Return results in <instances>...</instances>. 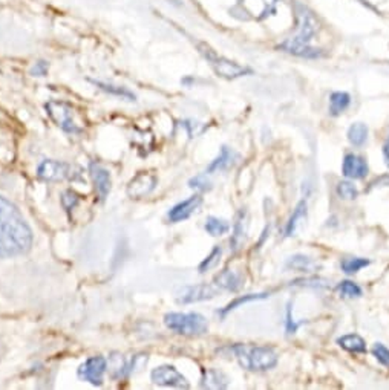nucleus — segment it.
Listing matches in <instances>:
<instances>
[{
    "instance_id": "f257e3e1",
    "label": "nucleus",
    "mask_w": 389,
    "mask_h": 390,
    "mask_svg": "<svg viewBox=\"0 0 389 390\" xmlns=\"http://www.w3.org/2000/svg\"><path fill=\"white\" fill-rule=\"evenodd\" d=\"M32 245V232L19 208L0 196V257H16L28 253Z\"/></svg>"
},
{
    "instance_id": "f03ea898",
    "label": "nucleus",
    "mask_w": 389,
    "mask_h": 390,
    "mask_svg": "<svg viewBox=\"0 0 389 390\" xmlns=\"http://www.w3.org/2000/svg\"><path fill=\"white\" fill-rule=\"evenodd\" d=\"M296 17H297V34L293 39H288L279 46L288 54L297 55V57H307V59H317L321 57V50L311 46V40L317 32V20L315 16L305 8L303 5L296 3L295 5Z\"/></svg>"
},
{
    "instance_id": "7ed1b4c3",
    "label": "nucleus",
    "mask_w": 389,
    "mask_h": 390,
    "mask_svg": "<svg viewBox=\"0 0 389 390\" xmlns=\"http://www.w3.org/2000/svg\"><path fill=\"white\" fill-rule=\"evenodd\" d=\"M241 367L252 372H266L277 365V353L268 346L235 345L232 347Z\"/></svg>"
},
{
    "instance_id": "20e7f679",
    "label": "nucleus",
    "mask_w": 389,
    "mask_h": 390,
    "mask_svg": "<svg viewBox=\"0 0 389 390\" xmlns=\"http://www.w3.org/2000/svg\"><path fill=\"white\" fill-rule=\"evenodd\" d=\"M164 323L170 331L186 337H198L208 331L207 320L197 312H170L164 317Z\"/></svg>"
},
{
    "instance_id": "39448f33",
    "label": "nucleus",
    "mask_w": 389,
    "mask_h": 390,
    "mask_svg": "<svg viewBox=\"0 0 389 390\" xmlns=\"http://www.w3.org/2000/svg\"><path fill=\"white\" fill-rule=\"evenodd\" d=\"M198 50L201 52V55L207 60V63L210 65V68L215 71V74L222 76L226 80H235L239 79V76H246V75H252L253 71L247 66L238 65L236 61L228 60L226 57H222L217 51L213 50L206 43H199Z\"/></svg>"
},
{
    "instance_id": "423d86ee",
    "label": "nucleus",
    "mask_w": 389,
    "mask_h": 390,
    "mask_svg": "<svg viewBox=\"0 0 389 390\" xmlns=\"http://www.w3.org/2000/svg\"><path fill=\"white\" fill-rule=\"evenodd\" d=\"M46 112L51 116V120L57 124V126L68 132V134H80L81 129L74 121V109L65 101H48L46 103Z\"/></svg>"
},
{
    "instance_id": "0eeeda50",
    "label": "nucleus",
    "mask_w": 389,
    "mask_h": 390,
    "mask_svg": "<svg viewBox=\"0 0 389 390\" xmlns=\"http://www.w3.org/2000/svg\"><path fill=\"white\" fill-rule=\"evenodd\" d=\"M150 380L158 386L175 387V389H189L190 384L184 375L178 371L175 366L163 365L155 367L150 373Z\"/></svg>"
},
{
    "instance_id": "6e6552de",
    "label": "nucleus",
    "mask_w": 389,
    "mask_h": 390,
    "mask_svg": "<svg viewBox=\"0 0 389 390\" xmlns=\"http://www.w3.org/2000/svg\"><path fill=\"white\" fill-rule=\"evenodd\" d=\"M37 175L40 179L48 181V183H57V181L65 179H75L74 176V167L66 163L52 161V159H46L41 163L37 169Z\"/></svg>"
},
{
    "instance_id": "1a4fd4ad",
    "label": "nucleus",
    "mask_w": 389,
    "mask_h": 390,
    "mask_svg": "<svg viewBox=\"0 0 389 390\" xmlns=\"http://www.w3.org/2000/svg\"><path fill=\"white\" fill-rule=\"evenodd\" d=\"M106 369H108L106 358H103V357H100V355H97V357L88 358L85 363L80 366L79 377L83 381L91 382L92 386H101Z\"/></svg>"
},
{
    "instance_id": "9d476101",
    "label": "nucleus",
    "mask_w": 389,
    "mask_h": 390,
    "mask_svg": "<svg viewBox=\"0 0 389 390\" xmlns=\"http://www.w3.org/2000/svg\"><path fill=\"white\" fill-rule=\"evenodd\" d=\"M219 288L217 285H192V287H186L181 289L178 296V302L183 305L198 303L204 300H210V298L217 297Z\"/></svg>"
},
{
    "instance_id": "9b49d317",
    "label": "nucleus",
    "mask_w": 389,
    "mask_h": 390,
    "mask_svg": "<svg viewBox=\"0 0 389 390\" xmlns=\"http://www.w3.org/2000/svg\"><path fill=\"white\" fill-rule=\"evenodd\" d=\"M157 176L150 175V173L141 172L138 173L135 178L130 179V183L128 184V194L132 199H141L144 196H148L152 192L155 190L157 187Z\"/></svg>"
},
{
    "instance_id": "f8f14e48",
    "label": "nucleus",
    "mask_w": 389,
    "mask_h": 390,
    "mask_svg": "<svg viewBox=\"0 0 389 390\" xmlns=\"http://www.w3.org/2000/svg\"><path fill=\"white\" fill-rule=\"evenodd\" d=\"M370 167L366 159L356 153H346L342 163V173L348 179H363L366 178Z\"/></svg>"
},
{
    "instance_id": "ddd939ff",
    "label": "nucleus",
    "mask_w": 389,
    "mask_h": 390,
    "mask_svg": "<svg viewBox=\"0 0 389 390\" xmlns=\"http://www.w3.org/2000/svg\"><path fill=\"white\" fill-rule=\"evenodd\" d=\"M201 204H203V198H201L199 194H194V196H190L189 199L179 202V204H177L169 212V220L172 224H178V222L189 219L190 216L201 207Z\"/></svg>"
},
{
    "instance_id": "4468645a",
    "label": "nucleus",
    "mask_w": 389,
    "mask_h": 390,
    "mask_svg": "<svg viewBox=\"0 0 389 390\" xmlns=\"http://www.w3.org/2000/svg\"><path fill=\"white\" fill-rule=\"evenodd\" d=\"M247 232H248V212H247V208H241L238 214H236L233 234L230 239V248L233 253H238L242 248V245L246 243Z\"/></svg>"
},
{
    "instance_id": "2eb2a0df",
    "label": "nucleus",
    "mask_w": 389,
    "mask_h": 390,
    "mask_svg": "<svg viewBox=\"0 0 389 390\" xmlns=\"http://www.w3.org/2000/svg\"><path fill=\"white\" fill-rule=\"evenodd\" d=\"M89 173H91V178L94 181L95 192L99 194V198L104 201L108 198V194L110 192V185H112V181H110V173L104 169V167L92 163L89 165Z\"/></svg>"
},
{
    "instance_id": "dca6fc26",
    "label": "nucleus",
    "mask_w": 389,
    "mask_h": 390,
    "mask_svg": "<svg viewBox=\"0 0 389 390\" xmlns=\"http://www.w3.org/2000/svg\"><path fill=\"white\" fill-rule=\"evenodd\" d=\"M308 218V204L307 201H301L297 202V205L295 208L293 214L290 216V219L287 222V227H286V236L287 238H293L299 233V229H301L305 222H307Z\"/></svg>"
},
{
    "instance_id": "f3484780",
    "label": "nucleus",
    "mask_w": 389,
    "mask_h": 390,
    "mask_svg": "<svg viewBox=\"0 0 389 390\" xmlns=\"http://www.w3.org/2000/svg\"><path fill=\"white\" fill-rule=\"evenodd\" d=\"M239 159V155L236 153L235 150L232 149H228L227 145H224V147L221 149L219 152V155L213 159V161L210 163V165L207 167V170L206 173H215V172H226L230 169V167H233L236 164V161Z\"/></svg>"
},
{
    "instance_id": "a211bd4d",
    "label": "nucleus",
    "mask_w": 389,
    "mask_h": 390,
    "mask_svg": "<svg viewBox=\"0 0 389 390\" xmlns=\"http://www.w3.org/2000/svg\"><path fill=\"white\" fill-rule=\"evenodd\" d=\"M201 387L212 389V390H222L228 387V378L224 372L218 369H206L201 378Z\"/></svg>"
},
{
    "instance_id": "6ab92c4d",
    "label": "nucleus",
    "mask_w": 389,
    "mask_h": 390,
    "mask_svg": "<svg viewBox=\"0 0 389 390\" xmlns=\"http://www.w3.org/2000/svg\"><path fill=\"white\" fill-rule=\"evenodd\" d=\"M286 267H287L288 269L301 271V273H305V274L316 273L317 269H321V265H319L315 259H311V257L305 256V254H295V256H291L290 259L287 260Z\"/></svg>"
},
{
    "instance_id": "aec40b11",
    "label": "nucleus",
    "mask_w": 389,
    "mask_h": 390,
    "mask_svg": "<svg viewBox=\"0 0 389 390\" xmlns=\"http://www.w3.org/2000/svg\"><path fill=\"white\" fill-rule=\"evenodd\" d=\"M215 285H217L219 289L236 292V291H239L242 287V277L241 274L235 273V271L224 269V271H221L217 277H215Z\"/></svg>"
},
{
    "instance_id": "412c9836",
    "label": "nucleus",
    "mask_w": 389,
    "mask_h": 390,
    "mask_svg": "<svg viewBox=\"0 0 389 390\" xmlns=\"http://www.w3.org/2000/svg\"><path fill=\"white\" fill-rule=\"evenodd\" d=\"M92 85L95 88H99L103 92H106L112 96H117V99H121V100H126V101H135L137 100V95L132 92L130 89L124 88V86H117L112 85V83H106V81H100V80H91Z\"/></svg>"
},
{
    "instance_id": "4be33fe9",
    "label": "nucleus",
    "mask_w": 389,
    "mask_h": 390,
    "mask_svg": "<svg viewBox=\"0 0 389 390\" xmlns=\"http://www.w3.org/2000/svg\"><path fill=\"white\" fill-rule=\"evenodd\" d=\"M337 345L342 347V349L348 351L351 353H365L366 352L365 340L360 336H357V333H348V336L339 337Z\"/></svg>"
},
{
    "instance_id": "5701e85b",
    "label": "nucleus",
    "mask_w": 389,
    "mask_h": 390,
    "mask_svg": "<svg viewBox=\"0 0 389 390\" xmlns=\"http://www.w3.org/2000/svg\"><path fill=\"white\" fill-rule=\"evenodd\" d=\"M351 104V95L348 92H332L330 95V114L332 116L342 115Z\"/></svg>"
},
{
    "instance_id": "b1692460",
    "label": "nucleus",
    "mask_w": 389,
    "mask_h": 390,
    "mask_svg": "<svg viewBox=\"0 0 389 390\" xmlns=\"http://www.w3.org/2000/svg\"><path fill=\"white\" fill-rule=\"evenodd\" d=\"M348 141L354 147H362L368 139V127L363 123H354L351 124V127L348 129Z\"/></svg>"
},
{
    "instance_id": "393cba45",
    "label": "nucleus",
    "mask_w": 389,
    "mask_h": 390,
    "mask_svg": "<svg viewBox=\"0 0 389 390\" xmlns=\"http://www.w3.org/2000/svg\"><path fill=\"white\" fill-rule=\"evenodd\" d=\"M204 228H206V232L208 234L215 236V238H218V236L226 234L228 229H230V225H228V222L224 220V219L215 218V216H208V218L206 219Z\"/></svg>"
},
{
    "instance_id": "a878e982",
    "label": "nucleus",
    "mask_w": 389,
    "mask_h": 390,
    "mask_svg": "<svg viewBox=\"0 0 389 390\" xmlns=\"http://www.w3.org/2000/svg\"><path fill=\"white\" fill-rule=\"evenodd\" d=\"M371 263L370 259H363V257H346L340 262V268L346 274H356L360 269L366 268Z\"/></svg>"
},
{
    "instance_id": "bb28decb",
    "label": "nucleus",
    "mask_w": 389,
    "mask_h": 390,
    "mask_svg": "<svg viewBox=\"0 0 389 390\" xmlns=\"http://www.w3.org/2000/svg\"><path fill=\"white\" fill-rule=\"evenodd\" d=\"M293 287H303V288H315V289H325L330 288V280L323 277H307V278H296L291 282Z\"/></svg>"
},
{
    "instance_id": "cd10ccee",
    "label": "nucleus",
    "mask_w": 389,
    "mask_h": 390,
    "mask_svg": "<svg viewBox=\"0 0 389 390\" xmlns=\"http://www.w3.org/2000/svg\"><path fill=\"white\" fill-rule=\"evenodd\" d=\"M336 193L337 196L343 201H354L359 196L357 187L354 185L351 181H340L336 187Z\"/></svg>"
},
{
    "instance_id": "c85d7f7f",
    "label": "nucleus",
    "mask_w": 389,
    "mask_h": 390,
    "mask_svg": "<svg viewBox=\"0 0 389 390\" xmlns=\"http://www.w3.org/2000/svg\"><path fill=\"white\" fill-rule=\"evenodd\" d=\"M268 294H247V296H242V297H238V298H235L233 302L228 303L224 309L221 311V316L224 317L227 316L228 312H232L235 311L236 308H239L241 305H244V303H248V302H255V300H262V298H267Z\"/></svg>"
},
{
    "instance_id": "c756f323",
    "label": "nucleus",
    "mask_w": 389,
    "mask_h": 390,
    "mask_svg": "<svg viewBox=\"0 0 389 390\" xmlns=\"http://www.w3.org/2000/svg\"><path fill=\"white\" fill-rule=\"evenodd\" d=\"M337 291H339L340 297H343V298H357L362 296V292H363L357 283H354L351 280L340 282Z\"/></svg>"
},
{
    "instance_id": "7c9ffc66",
    "label": "nucleus",
    "mask_w": 389,
    "mask_h": 390,
    "mask_svg": "<svg viewBox=\"0 0 389 390\" xmlns=\"http://www.w3.org/2000/svg\"><path fill=\"white\" fill-rule=\"evenodd\" d=\"M221 256H222V249H221L219 247H215V248L212 249V253L208 254V256L206 257V259L199 263V267H198L199 273L204 274V273H207V271L217 268V265L219 263Z\"/></svg>"
},
{
    "instance_id": "2f4dec72",
    "label": "nucleus",
    "mask_w": 389,
    "mask_h": 390,
    "mask_svg": "<svg viewBox=\"0 0 389 390\" xmlns=\"http://www.w3.org/2000/svg\"><path fill=\"white\" fill-rule=\"evenodd\" d=\"M371 352H372V355H374V357H376V360L379 361L381 366L389 367V349L385 345L376 343V345L372 346Z\"/></svg>"
},
{
    "instance_id": "473e14b6",
    "label": "nucleus",
    "mask_w": 389,
    "mask_h": 390,
    "mask_svg": "<svg viewBox=\"0 0 389 390\" xmlns=\"http://www.w3.org/2000/svg\"><path fill=\"white\" fill-rule=\"evenodd\" d=\"M189 185L198 192H207L212 189V183L207 179V175H197L194 178H192L189 181Z\"/></svg>"
},
{
    "instance_id": "72a5a7b5",
    "label": "nucleus",
    "mask_w": 389,
    "mask_h": 390,
    "mask_svg": "<svg viewBox=\"0 0 389 390\" xmlns=\"http://www.w3.org/2000/svg\"><path fill=\"white\" fill-rule=\"evenodd\" d=\"M79 202H80V196L77 193H74L71 190L65 192L63 196H61V204H63V207L66 208L68 212L74 210V208L79 205Z\"/></svg>"
},
{
    "instance_id": "f704fd0d",
    "label": "nucleus",
    "mask_w": 389,
    "mask_h": 390,
    "mask_svg": "<svg viewBox=\"0 0 389 390\" xmlns=\"http://www.w3.org/2000/svg\"><path fill=\"white\" fill-rule=\"evenodd\" d=\"M48 71H50V65L45 60H40L37 63H34L31 68V75L32 76H46Z\"/></svg>"
},
{
    "instance_id": "c9c22d12",
    "label": "nucleus",
    "mask_w": 389,
    "mask_h": 390,
    "mask_svg": "<svg viewBox=\"0 0 389 390\" xmlns=\"http://www.w3.org/2000/svg\"><path fill=\"white\" fill-rule=\"evenodd\" d=\"M297 323L295 322V318L293 316H291V303H288L287 306V322H286V329H287V333H295L297 331Z\"/></svg>"
},
{
    "instance_id": "e433bc0d",
    "label": "nucleus",
    "mask_w": 389,
    "mask_h": 390,
    "mask_svg": "<svg viewBox=\"0 0 389 390\" xmlns=\"http://www.w3.org/2000/svg\"><path fill=\"white\" fill-rule=\"evenodd\" d=\"M374 187H389V175H381L376 181H372V183L370 184V189H368V190L374 189Z\"/></svg>"
},
{
    "instance_id": "4c0bfd02",
    "label": "nucleus",
    "mask_w": 389,
    "mask_h": 390,
    "mask_svg": "<svg viewBox=\"0 0 389 390\" xmlns=\"http://www.w3.org/2000/svg\"><path fill=\"white\" fill-rule=\"evenodd\" d=\"M383 158H385V161H386V165H389V135H388L386 141L383 144Z\"/></svg>"
}]
</instances>
